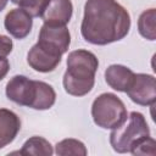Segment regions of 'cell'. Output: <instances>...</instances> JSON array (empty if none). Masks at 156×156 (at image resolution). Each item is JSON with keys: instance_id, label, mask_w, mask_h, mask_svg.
<instances>
[{"instance_id": "cell-1", "label": "cell", "mask_w": 156, "mask_h": 156, "mask_svg": "<svg viewBox=\"0 0 156 156\" xmlns=\"http://www.w3.org/2000/svg\"><path fill=\"white\" fill-rule=\"evenodd\" d=\"M130 29L129 12L116 0H87L80 34L94 45H107L127 37Z\"/></svg>"}, {"instance_id": "cell-2", "label": "cell", "mask_w": 156, "mask_h": 156, "mask_svg": "<svg viewBox=\"0 0 156 156\" xmlns=\"http://www.w3.org/2000/svg\"><path fill=\"white\" fill-rule=\"evenodd\" d=\"M99 60L91 51L78 49L67 56V69L62 84L65 91L72 96H84L91 91L95 84V73Z\"/></svg>"}, {"instance_id": "cell-3", "label": "cell", "mask_w": 156, "mask_h": 156, "mask_svg": "<svg viewBox=\"0 0 156 156\" xmlns=\"http://www.w3.org/2000/svg\"><path fill=\"white\" fill-rule=\"evenodd\" d=\"M146 136H150V128L144 115L133 111L119 127L112 129L110 133V144L116 152L126 154Z\"/></svg>"}, {"instance_id": "cell-4", "label": "cell", "mask_w": 156, "mask_h": 156, "mask_svg": "<svg viewBox=\"0 0 156 156\" xmlns=\"http://www.w3.org/2000/svg\"><path fill=\"white\" fill-rule=\"evenodd\" d=\"M128 112L124 102L113 93H102L91 104L94 123L102 129H115L127 118Z\"/></svg>"}, {"instance_id": "cell-5", "label": "cell", "mask_w": 156, "mask_h": 156, "mask_svg": "<svg viewBox=\"0 0 156 156\" xmlns=\"http://www.w3.org/2000/svg\"><path fill=\"white\" fill-rule=\"evenodd\" d=\"M38 44L41 48L62 56L68 51L71 45V34L67 26L44 23L39 30Z\"/></svg>"}, {"instance_id": "cell-6", "label": "cell", "mask_w": 156, "mask_h": 156, "mask_svg": "<svg viewBox=\"0 0 156 156\" xmlns=\"http://www.w3.org/2000/svg\"><path fill=\"white\" fill-rule=\"evenodd\" d=\"M126 93L134 104L140 106H152L156 102L155 77L146 73H135Z\"/></svg>"}, {"instance_id": "cell-7", "label": "cell", "mask_w": 156, "mask_h": 156, "mask_svg": "<svg viewBox=\"0 0 156 156\" xmlns=\"http://www.w3.org/2000/svg\"><path fill=\"white\" fill-rule=\"evenodd\" d=\"M5 94L10 101L20 106L32 107L37 95V80L22 74L13 76L6 84Z\"/></svg>"}, {"instance_id": "cell-8", "label": "cell", "mask_w": 156, "mask_h": 156, "mask_svg": "<svg viewBox=\"0 0 156 156\" xmlns=\"http://www.w3.org/2000/svg\"><path fill=\"white\" fill-rule=\"evenodd\" d=\"M33 17L23 9H12L10 10L4 20L5 29L10 35L21 40L24 39L32 30Z\"/></svg>"}, {"instance_id": "cell-9", "label": "cell", "mask_w": 156, "mask_h": 156, "mask_svg": "<svg viewBox=\"0 0 156 156\" xmlns=\"http://www.w3.org/2000/svg\"><path fill=\"white\" fill-rule=\"evenodd\" d=\"M60 55H56L44 48H41L38 43L34 44L28 54H27V63L30 68L40 73H49L52 72L61 62Z\"/></svg>"}, {"instance_id": "cell-10", "label": "cell", "mask_w": 156, "mask_h": 156, "mask_svg": "<svg viewBox=\"0 0 156 156\" xmlns=\"http://www.w3.org/2000/svg\"><path fill=\"white\" fill-rule=\"evenodd\" d=\"M73 13V4L71 0H50L45 11L41 15L44 23L66 26Z\"/></svg>"}, {"instance_id": "cell-11", "label": "cell", "mask_w": 156, "mask_h": 156, "mask_svg": "<svg viewBox=\"0 0 156 156\" xmlns=\"http://www.w3.org/2000/svg\"><path fill=\"white\" fill-rule=\"evenodd\" d=\"M21 129L20 117L9 108H0V149L11 144Z\"/></svg>"}, {"instance_id": "cell-12", "label": "cell", "mask_w": 156, "mask_h": 156, "mask_svg": "<svg viewBox=\"0 0 156 156\" xmlns=\"http://www.w3.org/2000/svg\"><path fill=\"white\" fill-rule=\"evenodd\" d=\"M134 74L135 73L127 66L111 65L105 71V80L113 90L126 93L134 78Z\"/></svg>"}, {"instance_id": "cell-13", "label": "cell", "mask_w": 156, "mask_h": 156, "mask_svg": "<svg viewBox=\"0 0 156 156\" xmlns=\"http://www.w3.org/2000/svg\"><path fill=\"white\" fill-rule=\"evenodd\" d=\"M20 155L29 156V155H35V156H51L54 154L52 145L43 136H30L24 141L22 145V149L18 151Z\"/></svg>"}, {"instance_id": "cell-14", "label": "cell", "mask_w": 156, "mask_h": 156, "mask_svg": "<svg viewBox=\"0 0 156 156\" xmlns=\"http://www.w3.org/2000/svg\"><path fill=\"white\" fill-rule=\"evenodd\" d=\"M55 101H56V93L54 88L43 80H37V95L30 108L39 111L49 110L54 106Z\"/></svg>"}, {"instance_id": "cell-15", "label": "cell", "mask_w": 156, "mask_h": 156, "mask_svg": "<svg viewBox=\"0 0 156 156\" xmlns=\"http://www.w3.org/2000/svg\"><path fill=\"white\" fill-rule=\"evenodd\" d=\"M138 30L139 34L147 40L154 41L156 39V10L154 7L140 13L138 20Z\"/></svg>"}, {"instance_id": "cell-16", "label": "cell", "mask_w": 156, "mask_h": 156, "mask_svg": "<svg viewBox=\"0 0 156 156\" xmlns=\"http://www.w3.org/2000/svg\"><path fill=\"white\" fill-rule=\"evenodd\" d=\"M55 152L56 155L60 156H68V155H77V156H85L88 155V150L84 145L78 139L68 138L58 141L55 145Z\"/></svg>"}, {"instance_id": "cell-17", "label": "cell", "mask_w": 156, "mask_h": 156, "mask_svg": "<svg viewBox=\"0 0 156 156\" xmlns=\"http://www.w3.org/2000/svg\"><path fill=\"white\" fill-rule=\"evenodd\" d=\"M11 2L26 10L32 17H41L50 0H11Z\"/></svg>"}, {"instance_id": "cell-18", "label": "cell", "mask_w": 156, "mask_h": 156, "mask_svg": "<svg viewBox=\"0 0 156 156\" xmlns=\"http://www.w3.org/2000/svg\"><path fill=\"white\" fill-rule=\"evenodd\" d=\"M156 143L151 136H146L143 140H140L136 145L132 147L129 151L133 155H155L156 152Z\"/></svg>"}, {"instance_id": "cell-19", "label": "cell", "mask_w": 156, "mask_h": 156, "mask_svg": "<svg viewBox=\"0 0 156 156\" xmlns=\"http://www.w3.org/2000/svg\"><path fill=\"white\" fill-rule=\"evenodd\" d=\"M12 49H13L12 39H10V37L7 35L0 34V57H6L7 55H10Z\"/></svg>"}, {"instance_id": "cell-20", "label": "cell", "mask_w": 156, "mask_h": 156, "mask_svg": "<svg viewBox=\"0 0 156 156\" xmlns=\"http://www.w3.org/2000/svg\"><path fill=\"white\" fill-rule=\"evenodd\" d=\"M10 71V62L6 57H0V80H2Z\"/></svg>"}, {"instance_id": "cell-21", "label": "cell", "mask_w": 156, "mask_h": 156, "mask_svg": "<svg viewBox=\"0 0 156 156\" xmlns=\"http://www.w3.org/2000/svg\"><path fill=\"white\" fill-rule=\"evenodd\" d=\"M7 2H9V0H0V12L6 7Z\"/></svg>"}]
</instances>
